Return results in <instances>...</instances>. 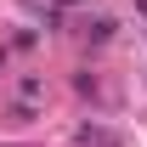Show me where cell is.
I'll return each instance as SVG.
<instances>
[{
    "label": "cell",
    "instance_id": "cell-1",
    "mask_svg": "<svg viewBox=\"0 0 147 147\" xmlns=\"http://www.w3.org/2000/svg\"><path fill=\"white\" fill-rule=\"evenodd\" d=\"M40 96H45V79H40V74H23V79H17V119H28V113H34Z\"/></svg>",
    "mask_w": 147,
    "mask_h": 147
},
{
    "label": "cell",
    "instance_id": "cell-2",
    "mask_svg": "<svg viewBox=\"0 0 147 147\" xmlns=\"http://www.w3.org/2000/svg\"><path fill=\"white\" fill-rule=\"evenodd\" d=\"M79 34L91 40V45H102V40H108V34H113V23H108V17H96V23H85V28H79Z\"/></svg>",
    "mask_w": 147,
    "mask_h": 147
},
{
    "label": "cell",
    "instance_id": "cell-3",
    "mask_svg": "<svg viewBox=\"0 0 147 147\" xmlns=\"http://www.w3.org/2000/svg\"><path fill=\"white\" fill-rule=\"evenodd\" d=\"M0 74H6V51H0Z\"/></svg>",
    "mask_w": 147,
    "mask_h": 147
}]
</instances>
